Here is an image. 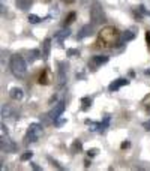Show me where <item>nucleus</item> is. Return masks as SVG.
<instances>
[{"label":"nucleus","mask_w":150,"mask_h":171,"mask_svg":"<svg viewBox=\"0 0 150 171\" xmlns=\"http://www.w3.org/2000/svg\"><path fill=\"white\" fill-rule=\"evenodd\" d=\"M99 42L104 47H114L116 44H120V33L116 27L107 26L99 32Z\"/></svg>","instance_id":"nucleus-1"},{"label":"nucleus","mask_w":150,"mask_h":171,"mask_svg":"<svg viewBox=\"0 0 150 171\" xmlns=\"http://www.w3.org/2000/svg\"><path fill=\"white\" fill-rule=\"evenodd\" d=\"M9 68H11V72L14 74V77L17 78H24L27 74V63L20 54H14L11 57Z\"/></svg>","instance_id":"nucleus-2"},{"label":"nucleus","mask_w":150,"mask_h":171,"mask_svg":"<svg viewBox=\"0 0 150 171\" xmlns=\"http://www.w3.org/2000/svg\"><path fill=\"white\" fill-rule=\"evenodd\" d=\"M90 18H92L93 24H102L105 21V14H104V9H102L99 2H93L92 3V6H90Z\"/></svg>","instance_id":"nucleus-3"},{"label":"nucleus","mask_w":150,"mask_h":171,"mask_svg":"<svg viewBox=\"0 0 150 171\" xmlns=\"http://www.w3.org/2000/svg\"><path fill=\"white\" fill-rule=\"evenodd\" d=\"M41 135H42V125H39V123H32V125L29 126V129H27V137H26V140H27V143H29V141H30V143H35V141L39 140Z\"/></svg>","instance_id":"nucleus-4"},{"label":"nucleus","mask_w":150,"mask_h":171,"mask_svg":"<svg viewBox=\"0 0 150 171\" xmlns=\"http://www.w3.org/2000/svg\"><path fill=\"white\" fill-rule=\"evenodd\" d=\"M66 74H68V63L66 62H60L59 63V71H57V87H63L66 83Z\"/></svg>","instance_id":"nucleus-5"},{"label":"nucleus","mask_w":150,"mask_h":171,"mask_svg":"<svg viewBox=\"0 0 150 171\" xmlns=\"http://www.w3.org/2000/svg\"><path fill=\"white\" fill-rule=\"evenodd\" d=\"M0 147H2V152H9V153H14L17 152V144L11 140V138L2 135V140H0Z\"/></svg>","instance_id":"nucleus-6"},{"label":"nucleus","mask_w":150,"mask_h":171,"mask_svg":"<svg viewBox=\"0 0 150 171\" xmlns=\"http://www.w3.org/2000/svg\"><path fill=\"white\" fill-rule=\"evenodd\" d=\"M63 111H65V102H57L56 105H54V108L50 111V114H48V117H50L51 120H57L62 114H63Z\"/></svg>","instance_id":"nucleus-7"},{"label":"nucleus","mask_w":150,"mask_h":171,"mask_svg":"<svg viewBox=\"0 0 150 171\" xmlns=\"http://www.w3.org/2000/svg\"><path fill=\"white\" fill-rule=\"evenodd\" d=\"M69 35H71V30H69V29L59 30V32H56V35H54V42L59 44V45H62V44H63V41L66 39Z\"/></svg>","instance_id":"nucleus-8"},{"label":"nucleus","mask_w":150,"mask_h":171,"mask_svg":"<svg viewBox=\"0 0 150 171\" xmlns=\"http://www.w3.org/2000/svg\"><path fill=\"white\" fill-rule=\"evenodd\" d=\"M129 84V80H125V78H119V80H114L111 84L108 86L110 92H116V90H119L120 87H123V86H128Z\"/></svg>","instance_id":"nucleus-9"},{"label":"nucleus","mask_w":150,"mask_h":171,"mask_svg":"<svg viewBox=\"0 0 150 171\" xmlns=\"http://www.w3.org/2000/svg\"><path fill=\"white\" fill-rule=\"evenodd\" d=\"M42 56H44V59L47 60L50 57V51H51V39L50 38H47V39H44V42H42Z\"/></svg>","instance_id":"nucleus-10"},{"label":"nucleus","mask_w":150,"mask_h":171,"mask_svg":"<svg viewBox=\"0 0 150 171\" xmlns=\"http://www.w3.org/2000/svg\"><path fill=\"white\" fill-rule=\"evenodd\" d=\"M108 62V57L107 56H93L92 57V65L95 68H99L102 65H105Z\"/></svg>","instance_id":"nucleus-11"},{"label":"nucleus","mask_w":150,"mask_h":171,"mask_svg":"<svg viewBox=\"0 0 150 171\" xmlns=\"http://www.w3.org/2000/svg\"><path fill=\"white\" fill-rule=\"evenodd\" d=\"M9 96H11L14 101H21V99H23V96H24V93H23V90H21L20 87H14V89H11Z\"/></svg>","instance_id":"nucleus-12"},{"label":"nucleus","mask_w":150,"mask_h":171,"mask_svg":"<svg viewBox=\"0 0 150 171\" xmlns=\"http://www.w3.org/2000/svg\"><path fill=\"white\" fill-rule=\"evenodd\" d=\"M93 33V27L90 26V24H86V26L80 30V33H78V39H84V38H87V36H90V35Z\"/></svg>","instance_id":"nucleus-13"},{"label":"nucleus","mask_w":150,"mask_h":171,"mask_svg":"<svg viewBox=\"0 0 150 171\" xmlns=\"http://www.w3.org/2000/svg\"><path fill=\"white\" fill-rule=\"evenodd\" d=\"M50 74H48V69H44L42 71V74L39 75V84H42V86H47V84H50Z\"/></svg>","instance_id":"nucleus-14"},{"label":"nucleus","mask_w":150,"mask_h":171,"mask_svg":"<svg viewBox=\"0 0 150 171\" xmlns=\"http://www.w3.org/2000/svg\"><path fill=\"white\" fill-rule=\"evenodd\" d=\"M32 3H33V0H17L15 2L17 8L21 9V11H27V9L32 6Z\"/></svg>","instance_id":"nucleus-15"},{"label":"nucleus","mask_w":150,"mask_h":171,"mask_svg":"<svg viewBox=\"0 0 150 171\" xmlns=\"http://www.w3.org/2000/svg\"><path fill=\"white\" fill-rule=\"evenodd\" d=\"M83 150V143H81V140H74V143L71 146V152L72 153H80Z\"/></svg>","instance_id":"nucleus-16"},{"label":"nucleus","mask_w":150,"mask_h":171,"mask_svg":"<svg viewBox=\"0 0 150 171\" xmlns=\"http://www.w3.org/2000/svg\"><path fill=\"white\" fill-rule=\"evenodd\" d=\"M134 38H135V35H134L131 30H126L125 33L120 36V44H125V42H128V41H132Z\"/></svg>","instance_id":"nucleus-17"},{"label":"nucleus","mask_w":150,"mask_h":171,"mask_svg":"<svg viewBox=\"0 0 150 171\" xmlns=\"http://www.w3.org/2000/svg\"><path fill=\"white\" fill-rule=\"evenodd\" d=\"M41 59V53L39 50H30L29 51V63H33L35 60Z\"/></svg>","instance_id":"nucleus-18"},{"label":"nucleus","mask_w":150,"mask_h":171,"mask_svg":"<svg viewBox=\"0 0 150 171\" xmlns=\"http://www.w3.org/2000/svg\"><path fill=\"white\" fill-rule=\"evenodd\" d=\"M92 98H89V96H86V98H83L81 99V104H83V107H81V110L83 111H86V110H89V107H92Z\"/></svg>","instance_id":"nucleus-19"},{"label":"nucleus","mask_w":150,"mask_h":171,"mask_svg":"<svg viewBox=\"0 0 150 171\" xmlns=\"http://www.w3.org/2000/svg\"><path fill=\"white\" fill-rule=\"evenodd\" d=\"M86 125L90 126V131H99V128H101L99 122H93V120H89V119H86Z\"/></svg>","instance_id":"nucleus-20"},{"label":"nucleus","mask_w":150,"mask_h":171,"mask_svg":"<svg viewBox=\"0 0 150 171\" xmlns=\"http://www.w3.org/2000/svg\"><path fill=\"white\" fill-rule=\"evenodd\" d=\"M108 126H110V116H105V119H104V122H101L99 132H105Z\"/></svg>","instance_id":"nucleus-21"},{"label":"nucleus","mask_w":150,"mask_h":171,"mask_svg":"<svg viewBox=\"0 0 150 171\" xmlns=\"http://www.w3.org/2000/svg\"><path fill=\"white\" fill-rule=\"evenodd\" d=\"M27 20H29V23H30V24H38V23H41V21H42V18L38 17V15H35V14H30Z\"/></svg>","instance_id":"nucleus-22"},{"label":"nucleus","mask_w":150,"mask_h":171,"mask_svg":"<svg viewBox=\"0 0 150 171\" xmlns=\"http://www.w3.org/2000/svg\"><path fill=\"white\" fill-rule=\"evenodd\" d=\"M75 17H77V14H75V12H71V14H69V15L66 17V20H65V26L71 24V23H74Z\"/></svg>","instance_id":"nucleus-23"},{"label":"nucleus","mask_w":150,"mask_h":171,"mask_svg":"<svg viewBox=\"0 0 150 171\" xmlns=\"http://www.w3.org/2000/svg\"><path fill=\"white\" fill-rule=\"evenodd\" d=\"M32 156H33V152H24V153L21 155V161L24 162V161H29V159H32Z\"/></svg>","instance_id":"nucleus-24"},{"label":"nucleus","mask_w":150,"mask_h":171,"mask_svg":"<svg viewBox=\"0 0 150 171\" xmlns=\"http://www.w3.org/2000/svg\"><path fill=\"white\" fill-rule=\"evenodd\" d=\"M98 149H90V150H87V155H89V158H93V156H96L98 155Z\"/></svg>","instance_id":"nucleus-25"},{"label":"nucleus","mask_w":150,"mask_h":171,"mask_svg":"<svg viewBox=\"0 0 150 171\" xmlns=\"http://www.w3.org/2000/svg\"><path fill=\"white\" fill-rule=\"evenodd\" d=\"M68 56H80L78 50H68Z\"/></svg>","instance_id":"nucleus-26"},{"label":"nucleus","mask_w":150,"mask_h":171,"mask_svg":"<svg viewBox=\"0 0 150 171\" xmlns=\"http://www.w3.org/2000/svg\"><path fill=\"white\" fill-rule=\"evenodd\" d=\"M129 146H131V143H129V141H123V143H122V144H120V147H122V149H123V150H125V149H128V147H129Z\"/></svg>","instance_id":"nucleus-27"},{"label":"nucleus","mask_w":150,"mask_h":171,"mask_svg":"<svg viewBox=\"0 0 150 171\" xmlns=\"http://www.w3.org/2000/svg\"><path fill=\"white\" fill-rule=\"evenodd\" d=\"M143 126H144V129H146V131H150V120L144 122V123H143Z\"/></svg>","instance_id":"nucleus-28"},{"label":"nucleus","mask_w":150,"mask_h":171,"mask_svg":"<svg viewBox=\"0 0 150 171\" xmlns=\"http://www.w3.org/2000/svg\"><path fill=\"white\" fill-rule=\"evenodd\" d=\"M5 132H8V129H6L5 125H2V135H5Z\"/></svg>","instance_id":"nucleus-29"},{"label":"nucleus","mask_w":150,"mask_h":171,"mask_svg":"<svg viewBox=\"0 0 150 171\" xmlns=\"http://www.w3.org/2000/svg\"><path fill=\"white\" fill-rule=\"evenodd\" d=\"M84 167H86V168H89V167H90V161H89V159H86V161H84Z\"/></svg>","instance_id":"nucleus-30"},{"label":"nucleus","mask_w":150,"mask_h":171,"mask_svg":"<svg viewBox=\"0 0 150 171\" xmlns=\"http://www.w3.org/2000/svg\"><path fill=\"white\" fill-rule=\"evenodd\" d=\"M32 167H33V170H41V167H38L36 164H32Z\"/></svg>","instance_id":"nucleus-31"},{"label":"nucleus","mask_w":150,"mask_h":171,"mask_svg":"<svg viewBox=\"0 0 150 171\" xmlns=\"http://www.w3.org/2000/svg\"><path fill=\"white\" fill-rule=\"evenodd\" d=\"M63 2H65V3H68V5H71V3H74L75 0H63Z\"/></svg>","instance_id":"nucleus-32"},{"label":"nucleus","mask_w":150,"mask_h":171,"mask_svg":"<svg viewBox=\"0 0 150 171\" xmlns=\"http://www.w3.org/2000/svg\"><path fill=\"white\" fill-rule=\"evenodd\" d=\"M81 2H83V3H86V0H81Z\"/></svg>","instance_id":"nucleus-33"}]
</instances>
